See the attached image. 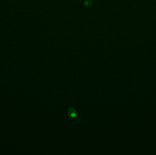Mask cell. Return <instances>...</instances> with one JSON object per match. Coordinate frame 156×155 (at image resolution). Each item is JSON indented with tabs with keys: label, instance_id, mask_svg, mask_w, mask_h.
<instances>
[{
	"label": "cell",
	"instance_id": "cell-2",
	"mask_svg": "<svg viewBox=\"0 0 156 155\" xmlns=\"http://www.w3.org/2000/svg\"><path fill=\"white\" fill-rule=\"evenodd\" d=\"M84 4L86 7H89L92 5V2L91 0H86L85 1Z\"/></svg>",
	"mask_w": 156,
	"mask_h": 155
},
{
	"label": "cell",
	"instance_id": "cell-1",
	"mask_svg": "<svg viewBox=\"0 0 156 155\" xmlns=\"http://www.w3.org/2000/svg\"><path fill=\"white\" fill-rule=\"evenodd\" d=\"M70 111H69V116H70V117L73 118L76 116V112L75 111V110L73 108H70Z\"/></svg>",
	"mask_w": 156,
	"mask_h": 155
}]
</instances>
